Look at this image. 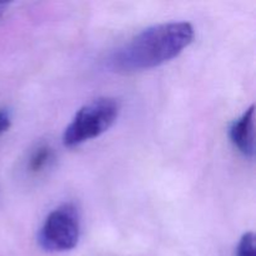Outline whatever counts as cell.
<instances>
[{"mask_svg":"<svg viewBox=\"0 0 256 256\" xmlns=\"http://www.w3.org/2000/svg\"><path fill=\"white\" fill-rule=\"evenodd\" d=\"M194 28L186 22L152 25L112 52L109 66L116 72H134L160 66L179 56L192 42Z\"/></svg>","mask_w":256,"mask_h":256,"instance_id":"6da1fadb","label":"cell"},{"mask_svg":"<svg viewBox=\"0 0 256 256\" xmlns=\"http://www.w3.org/2000/svg\"><path fill=\"white\" fill-rule=\"evenodd\" d=\"M54 152L49 145H39L32 152L28 162V169L32 174H39L52 162Z\"/></svg>","mask_w":256,"mask_h":256,"instance_id":"5b68a950","label":"cell"},{"mask_svg":"<svg viewBox=\"0 0 256 256\" xmlns=\"http://www.w3.org/2000/svg\"><path fill=\"white\" fill-rule=\"evenodd\" d=\"M254 119L255 108L252 105L239 119L232 122L229 130L232 145L246 158H254L255 154Z\"/></svg>","mask_w":256,"mask_h":256,"instance_id":"277c9868","label":"cell"},{"mask_svg":"<svg viewBox=\"0 0 256 256\" xmlns=\"http://www.w3.org/2000/svg\"><path fill=\"white\" fill-rule=\"evenodd\" d=\"M80 215L70 202L49 212L39 230L38 240L46 252H62L74 249L80 239Z\"/></svg>","mask_w":256,"mask_h":256,"instance_id":"3957f363","label":"cell"},{"mask_svg":"<svg viewBox=\"0 0 256 256\" xmlns=\"http://www.w3.org/2000/svg\"><path fill=\"white\" fill-rule=\"evenodd\" d=\"M12 126V114L8 109H0V135L6 132Z\"/></svg>","mask_w":256,"mask_h":256,"instance_id":"52a82bcc","label":"cell"},{"mask_svg":"<svg viewBox=\"0 0 256 256\" xmlns=\"http://www.w3.org/2000/svg\"><path fill=\"white\" fill-rule=\"evenodd\" d=\"M9 4L8 2H0V18H2V15L5 14V12L8 10Z\"/></svg>","mask_w":256,"mask_h":256,"instance_id":"ba28073f","label":"cell"},{"mask_svg":"<svg viewBox=\"0 0 256 256\" xmlns=\"http://www.w3.org/2000/svg\"><path fill=\"white\" fill-rule=\"evenodd\" d=\"M238 256H255V236L252 232L242 235L238 245Z\"/></svg>","mask_w":256,"mask_h":256,"instance_id":"8992f818","label":"cell"},{"mask_svg":"<svg viewBox=\"0 0 256 256\" xmlns=\"http://www.w3.org/2000/svg\"><path fill=\"white\" fill-rule=\"evenodd\" d=\"M120 105L112 98H99L78 110L62 134V144L75 148L104 134L119 116Z\"/></svg>","mask_w":256,"mask_h":256,"instance_id":"7a4b0ae2","label":"cell"}]
</instances>
